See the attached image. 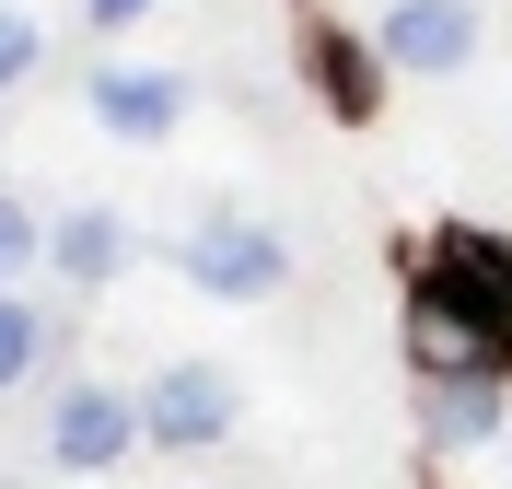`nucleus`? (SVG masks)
I'll list each match as a JSON object with an SVG mask.
<instances>
[{
  "label": "nucleus",
  "instance_id": "nucleus-1",
  "mask_svg": "<svg viewBox=\"0 0 512 489\" xmlns=\"http://www.w3.org/2000/svg\"><path fill=\"white\" fill-rule=\"evenodd\" d=\"M140 455V396L128 385H59V408H47V466H70V478H94V466Z\"/></svg>",
  "mask_w": 512,
  "mask_h": 489
},
{
  "label": "nucleus",
  "instance_id": "nucleus-2",
  "mask_svg": "<svg viewBox=\"0 0 512 489\" xmlns=\"http://www.w3.org/2000/svg\"><path fill=\"white\" fill-rule=\"evenodd\" d=\"M373 47L408 70V82H454V70L478 59V0H384Z\"/></svg>",
  "mask_w": 512,
  "mask_h": 489
},
{
  "label": "nucleus",
  "instance_id": "nucleus-3",
  "mask_svg": "<svg viewBox=\"0 0 512 489\" xmlns=\"http://www.w3.org/2000/svg\"><path fill=\"white\" fill-rule=\"evenodd\" d=\"M233 431V396L210 361H163L152 385H140V443L152 455H198V443H222Z\"/></svg>",
  "mask_w": 512,
  "mask_h": 489
},
{
  "label": "nucleus",
  "instance_id": "nucleus-4",
  "mask_svg": "<svg viewBox=\"0 0 512 489\" xmlns=\"http://www.w3.org/2000/svg\"><path fill=\"white\" fill-rule=\"evenodd\" d=\"M187 280H198L210 303H268V292L291 280V245H280L268 222H210V233L187 245Z\"/></svg>",
  "mask_w": 512,
  "mask_h": 489
},
{
  "label": "nucleus",
  "instance_id": "nucleus-5",
  "mask_svg": "<svg viewBox=\"0 0 512 489\" xmlns=\"http://www.w3.org/2000/svg\"><path fill=\"white\" fill-rule=\"evenodd\" d=\"M94 117L117 140H163L187 117V82H175V70H94Z\"/></svg>",
  "mask_w": 512,
  "mask_h": 489
},
{
  "label": "nucleus",
  "instance_id": "nucleus-6",
  "mask_svg": "<svg viewBox=\"0 0 512 489\" xmlns=\"http://www.w3.org/2000/svg\"><path fill=\"white\" fill-rule=\"evenodd\" d=\"M47 268H59L70 292H105L128 268V222L117 210H70V222H47Z\"/></svg>",
  "mask_w": 512,
  "mask_h": 489
},
{
  "label": "nucleus",
  "instance_id": "nucleus-7",
  "mask_svg": "<svg viewBox=\"0 0 512 489\" xmlns=\"http://www.w3.org/2000/svg\"><path fill=\"white\" fill-rule=\"evenodd\" d=\"M70 350V315H35V303L0 292V385H24L35 361H59Z\"/></svg>",
  "mask_w": 512,
  "mask_h": 489
},
{
  "label": "nucleus",
  "instance_id": "nucleus-8",
  "mask_svg": "<svg viewBox=\"0 0 512 489\" xmlns=\"http://www.w3.org/2000/svg\"><path fill=\"white\" fill-rule=\"evenodd\" d=\"M35 70H47V24H35V12H0V94L35 82Z\"/></svg>",
  "mask_w": 512,
  "mask_h": 489
},
{
  "label": "nucleus",
  "instance_id": "nucleus-9",
  "mask_svg": "<svg viewBox=\"0 0 512 489\" xmlns=\"http://www.w3.org/2000/svg\"><path fill=\"white\" fill-rule=\"evenodd\" d=\"M47 257V222H35V198H0V280L12 268H35Z\"/></svg>",
  "mask_w": 512,
  "mask_h": 489
},
{
  "label": "nucleus",
  "instance_id": "nucleus-10",
  "mask_svg": "<svg viewBox=\"0 0 512 489\" xmlns=\"http://www.w3.org/2000/svg\"><path fill=\"white\" fill-rule=\"evenodd\" d=\"M140 12H152V0H82V24H94V35H117V24H140Z\"/></svg>",
  "mask_w": 512,
  "mask_h": 489
}]
</instances>
